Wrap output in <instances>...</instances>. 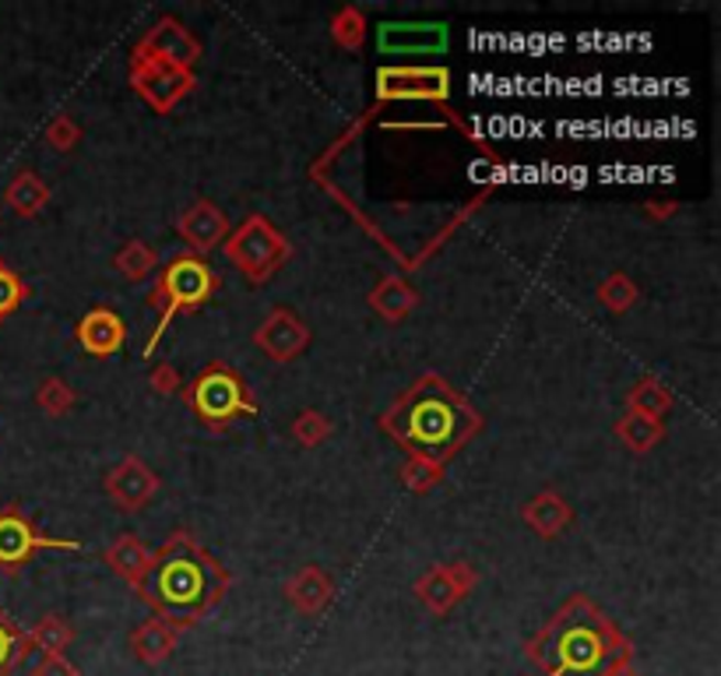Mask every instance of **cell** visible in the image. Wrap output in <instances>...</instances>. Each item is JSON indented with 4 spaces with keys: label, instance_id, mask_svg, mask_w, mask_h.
Wrapping results in <instances>:
<instances>
[{
    "label": "cell",
    "instance_id": "cell-34",
    "mask_svg": "<svg viewBox=\"0 0 721 676\" xmlns=\"http://www.w3.org/2000/svg\"><path fill=\"white\" fill-rule=\"evenodd\" d=\"M46 141H50V145L57 149V152H70V149H75L78 141H81V128H78V123L70 120V117L61 113V117H53V120L46 123Z\"/></svg>",
    "mask_w": 721,
    "mask_h": 676
},
{
    "label": "cell",
    "instance_id": "cell-10",
    "mask_svg": "<svg viewBox=\"0 0 721 676\" xmlns=\"http://www.w3.org/2000/svg\"><path fill=\"white\" fill-rule=\"evenodd\" d=\"M134 53H144V57H155V61H166L176 67H194V61L201 57V43L190 29H184L176 18H159V22L141 35Z\"/></svg>",
    "mask_w": 721,
    "mask_h": 676
},
{
    "label": "cell",
    "instance_id": "cell-37",
    "mask_svg": "<svg viewBox=\"0 0 721 676\" xmlns=\"http://www.w3.org/2000/svg\"><path fill=\"white\" fill-rule=\"evenodd\" d=\"M605 676H637V669L630 666V659H620L616 666H609V673Z\"/></svg>",
    "mask_w": 721,
    "mask_h": 676
},
{
    "label": "cell",
    "instance_id": "cell-36",
    "mask_svg": "<svg viewBox=\"0 0 721 676\" xmlns=\"http://www.w3.org/2000/svg\"><path fill=\"white\" fill-rule=\"evenodd\" d=\"M32 676H78V669L64 655H43V663L32 669Z\"/></svg>",
    "mask_w": 721,
    "mask_h": 676
},
{
    "label": "cell",
    "instance_id": "cell-16",
    "mask_svg": "<svg viewBox=\"0 0 721 676\" xmlns=\"http://www.w3.org/2000/svg\"><path fill=\"white\" fill-rule=\"evenodd\" d=\"M416 304H419V296H416V290L408 286L405 279H398V275H387V279H381L373 286V293H370V307L384 317V321H391V325H398V321H405V317L416 310Z\"/></svg>",
    "mask_w": 721,
    "mask_h": 676
},
{
    "label": "cell",
    "instance_id": "cell-22",
    "mask_svg": "<svg viewBox=\"0 0 721 676\" xmlns=\"http://www.w3.org/2000/svg\"><path fill=\"white\" fill-rule=\"evenodd\" d=\"M616 437L626 444L630 451L644 455V451H652L655 444L665 437V426H662V419L641 416V413H626V416L616 423Z\"/></svg>",
    "mask_w": 721,
    "mask_h": 676
},
{
    "label": "cell",
    "instance_id": "cell-26",
    "mask_svg": "<svg viewBox=\"0 0 721 676\" xmlns=\"http://www.w3.org/2000/svg\"><path fill=\"white\" fill-rule=\"evenodd\" d=\"M29 634L14 624V620L0 610V676H11V669L25 659L29 652Z\"/></svg>",
    "mask_w": 721,
    "mask_h": 676
},
{
    "label": "cell",
    "instance_id": "cell-28",
    "mask_svg": "<svg viewBox=\"0 0 721 676\" xmlns=\"http://www.w3.org/2000/svg\"><path fill=\"white\" fill-rule=\"evenodd\" d=\"M637 296H641L637 282H630V275H623V272H612L599 286V304L612 314H626L637 304Z\"/></svg>",
    "mask_w": 721,
    "mask_h": 676
},
{
    "label": "cell",
    "instance_id": "cell-1",
    "mask_svg": "<svg viewBox=\"0 0 721 676\" xmlns=\"http://www.w3.org/2000/svg\"><path fill=\"white\" fill-rule=\"evenodd\" d=\"M134 589L166 624L190 628L222 602L229 575L194 536L173 532V539L152 554V564L144 567Z\"/></svg>",
    "mask_w": 721,
    "mask_h": 676
},
{
    "label": "cell",
    "instance_id": "cell-21",
    "mask_svg": "<svg viewBox=\"0 0 721 676\" xmlns=\"http://www.w3.org/2000/svg\"><path fill=\"white\" fill-rule=\"evenodd\" d=\"M8 205L18 211V216H25V219H32V216H40V211L46 208V201H50V187L35 176L32 170H22L14 176V181L8 184Z\"/></svg>",
    "mask_w": 721,
    "mask_h": 676
},
{
    "label": "cell",
    "instance_id": "cell-25",
    "mask_svg": "<svg viewBox=\"0 0 721 676\" xmlns=\"http://www.w3.org/2000/svg\"><path fill=\"white\" fill-rule=\"evenodd\" d=\"M75 642V631L64 617H43L40 624L29 631V645L40 648L43 655H64V648Z\"/></svg>",
    "mask_w": 721,
    "mask_h": 676
},
{
    "label": "cell",
    "instance_id": "cell-3",
    "mask_svg": "<svg viewBox=\"0 0 721 676\" xmlns=\"http://www.w3.org/2000/svg\"><path fill=\"white\" fill-rule=\"evenodd\" d=\"M528 655L549 676H605L609 666L630 659V642H623L602 610H594L585 596H573L535 634Z\"/></svg>",
    "mask_w": 721,
    "mask_h": 676
},
{
    "label": "cell",
    "instance_id": "cell-19",
    "mask_svg": "<svg viewBox=\"0 0 721 676\" xmlns=\"http://www.w3.org/2000/svg\"><path fill=\"white\" fill-rule=\"evenodd\" d=\"M131 648L141 663H162V659H170V652L176 648V628L166 624L162 617L155 620H144V624L134 631L131 637Z\"/></svg>",
    "mask_w": 721,
    "mask_h": 676
},
{
    "label": "cell",
    "instance_id": "cell-15",
    "mask_svg": "<svg viewBox=\"0 0 721 676\" xmlns=\"http://www.w3.org/2000/svg\"><path fill=\"white\" fill-rule=\"evenodd\" d=\"M75 335H78V342H81V349L88 356H99V360H106V356H113L123 346L128 328H123V321L110 307H96V310H88L81 317Z\"/></svg>",
    "mask_w": 721,
    "mask_h": 676
},
{
    "label": "cell",
    "instance_id": "cell-30",
    "mask_svg": "<svg viewBox=\"0 0 721 676\" xmlns=\"http://www.w3.org/2000/svg\"><path fill=\"white\" fill-rule=\"evenodd\" d=\"M402 479H405V487H408V490L426 493V490H433V487H437L440 479H444V466H440V461H429V458L408 455L405 469H402Z\"/></svg>",
    "mask_w": 721,
    "mask_h": 676
},
{
    "label": "cell",
    "instance_id": "cell-12",
    "mask_svg": "<svg viewBox=\"0 0 721 676\" xmlns=\"http://www.w3.org/2000/svg\"><path fill=\"white\" fill-rule=\"evenodd\" d=\"M254 342L258 349L267 356V360H275V363H293L296 356L310 346V331H306V325L299 321V317L293 310H272L264 317V325L254 331Z\"/></svg>",
    "mask_w": 721,
    "mask_h": 676
},
{
    "label": "cell",
    "instance_id": "cell-33",
    "mask_svg": "<svg viewBox=\"0 0 721 676\" xmlns=\"http://www.w3.org/2000/svg\"><path fill=\"white\" fill-rule=\"evenodd\" d=\"M293 437L299 444H306V448H317L324 437H331V423L324 419L317 408H306V413H299L293 419Z\"/></svg>",
    "mask_w": 721,
    "mask_h": 676
},
{
    "label": "cell",
    "instance_id": "cell-18",
    "mask_svg": "<svg viewBox=\"0 0 721 676\" xmlns=\"http://www.w3.org/2000/svg\"><path fill=\"white\" fill-rule=\"evenodd\" d=\"M570 519H573L570 504L564 501L560 493H553V490L538 493L535 501H528V508H525V522H528L543 539L560 536V532L570 525Z\"/></svg>",
    "mask_w": 721,
    "mask_h": 676
},
{
    "label": "cell",
    "instance_id": "cell-23",
    "mask_svg": "<svg viewBox=\"0 0 721 676\" xmlns=\"http://www.w3.org/2000/svg\"><path fill=\"white\" fill-rule=\"evenodd\" d=\"M626 405H630L626 413H641V416L662 419L673 408V391L665 388L662 381H655V378H644L634 391H630Z\"/></svg>",
    "mask_w": 721,
    "mask_h": 676
},
{
    "label": "cell",
    "instance_id": "cell-7",
    "mask_svg": "<svg viewBox=\"0 0 721 676\" xmlns=\"http://www.w3.org/2000/svg\"><path fill=\"white\" fill-rule=\"evenodd\" d=\"M40 549H75L78 554L81 546L75 539L46 536V532L35 525L18 504L0 508V571L18 575L35 554H40Z\"/></svg>",
    "mask_w": 721,
    "mask_h": 676
},
{
    "label": "cell",
    "instance_id": "cell-17",
    "mask_svg": "<svg viewBox=\"0 0 721 676\" xmlns=\"http://www.w3.org/2000/svg\"><path fill=\"white\" fill-rule=\"evenodd\" d=\"M285 592H288V602H293L299 613H320L331 602L335 581L324 575L320 567H303V571L285 585Z\"/></svg>",
    "mask_w": 721,
    "mask_h": 676
},
{
    "label": "cell",
    "instance_id": "cell-5",
    "mask_svg": "<svg viewBox=\"0 0 721 676\" xmlns=\"http://www.w3.org/2000/svg\"><path fill=\"white\" fill-rule=\"evenodd\" d=\"M184 402L194 408L197 419L211 426V430H226L232 419L258 413V402L250 395V388L243 384L240 373L226 363H211L197 373L194 384L187 388Z\"/></svg>",
    "mask_w": 721,
    "mask_h": 676
},
{
    "label": "cell",
    "instance_id": "cell-20",
    "mask_svg": "<svg viewBox=\"0 0 721 676\" xmlns=\"http://www.w3.org/2000/svg\"><path fill=\"white\" fill-rule=\"evenodd\" d=\"M106 564L113 567V571L120 578H128L131 585L144 575V567L152 564V554H149V546H144L138 536H131V532H123V536L106 549Z\"/></svg>",
    "mask_w": 721,
    "mask_h": 676
},
{
    "label": "cell",
    "instance_id": "cell-27",
    "mask_svg": "<svg viewBox=\"0 0 721 676\" xmlns=\"http://www.w3.org/2000/svg\"><path fill=\"white\" fill-rule=\"evenodd\" d=\"M155 264H159V258H155V251L144 240H131L123 251L117 254V272L123 275V279H131V282H141V279H149L152 272H155Z\"/></svg>",
    "mask_w": 721,
    "mask_h": 676
},
{
    "label": "cell",
    "instance_id": "cell-32",
    "mask_svg": "<svg viewBox=\"0 0 721 676\" xmlns=\"http://www.w3.org/2000/svg\"><path fill=\"white\" fill-rule=\"evenodd\" d=\"M35 402H40L46 416H67L70 408H75V391H70L61 378H50L40 384V391H35Z\"/></svg>",
    "mask_w": 721,
    "mask_h": 676
},
{
    "label": "cell",
    "instance_id": "cell-6",
    "mask_svg": "<svg viewBox=\"0 0 721 676\" xmlns=\"http://www.w3.org/2000/svg\"><path fill=\"white\" fill-rule=\"evenodd\" d=\"M226 258L237 264L254 286H261V282L272 279L288 261V240L264 216H250L243 226H237L226 237Z\"/></svg>",
    "mask_w": 721,
    "mask_h": 676
},
{
    "label": "cell",
    "instance_id": "cell-35",
    "mask_svg": "<svg viewBox=\"0 0 721 676\" xmlns=\"http://www.w3.org/2000/svg\"><path fill=\"white\" fill-rule=\"evenodd\" d=\"M149 384H152V391H159V395H173V391L179 388V373H176L170 363H159V367L152 370Z\"/></svg>",
    "mask_w": 721,
    "mask_h": 676
},
{
    "label": "cell",
    "instance_id": "cell-13",
    "mask_svg": "<svg viewBox=\"0 0 721 676\" xmlns=\"http://www.w3.org/2000/svg\"><path fill=\"white\" fill-rule=\"evenodd\" d=\"M106 493L120 504V511H141L159 493V476L131 455L106 476Z\"/></svg>",
    "mask_w": 721,
    "mask_h": 676
},
{
    "label": "cell",
    "instance_id": "cell-8",
    "mask_svg": "<svg viewBox=\"0 0 721 676\" xmlns=\"http://www.w3.org/2000/svg\"><path fill=\"white\" fill-rule=\"evenodd\" d=\"M131 85L155 113H170L194 88V70L144 57V53H131Z\"/></svg>",
    "mask_w": 721,
    "mask_h": 676
},
{
    "label": "cell",
    "instance_id": "cell-4",
    "mask_svg": "<svg viewBox=\"0 0 721 676\" xmlns=\"http://www.w3.org/2000/svg\"><path fill=\"white\" fill-rule=\"evenodd\" d=\"M215 293H219V275L208 269L205 258H197V254H179V258H173V261L166 264V272L159 275L152 296H149V304L159 307L162 317H159V325H155V331H152V338H149V346H144V356L155 352L159 338L166 335V328H170V321H173L176 314L205 307Z\"/></svg>",
    "mask_w": 721,
    "mask_h": 676
},
{
    "label": "cell",
    "instance_id": "cell-24",
    "mask_svg": "<svg viewBox=\"0 0 721 676\" xmlns=\"http://www.w3.org/2000/svg\"><path fill=\"white\" fill-rule=\"evenodd\" d=\"M416 592H419V599L426 602L433 613H447V610L461 599L455 578L447 575V567H433L426 578H419Z\"/></svg>",
    "mask_w": 721,
    "mask_h": 676
},
{
    "label": "cell",
    "instance_id": "cell-2",
    "mask_svg": "<svg viewBox=\"0 0 721 676\" xmlns=\"http://www.w3.org/2000/svg\"><path fill=\"white\" fill-rule=\"evenodd\" d=\"M381 426L408 455L444 466L482 430V416L440 373H423L381 416Z\"/></svg>",
    "mask_w": 721,
    "mask_h": 676
},
{
    "label": "cell",
    "instance_id": "cell-31",
    "mask_svg": "<svg viewBox=\"0 0 721 676\" xmlns=\"http://www.w3.org/2000/svg\"><path fill=\"white\" fill-rule=\"evenodd\" d=\"M25 299H29V286L22 282V275H18L11 264L0 261V321H8Z\"/></svg>",
    "mask_w": 721,
    "mask_h": 676
},
{
    "label": "cell",
    "instance_id": "cell-9",
    "mask_svg": "<svg viewBox=\"0 0 721 676\" xmlns=\"http://www.w3.org/2000/svg\"><path fill=\"white\" fill-rule=\"evenodd\" d=\"M376 96L381 99H447V67H381L376 70Z\"/></svg>",
    "mask_w": 721,
    "mask_h": 676
},
{
    "label": "cell",
    "instance_id": "cell-14",
    "mask_svg": "<svg viewBox=\"0 0 721 676\" xmlns=\"http://www.w3.org/2000/svg\"><path fill=\"white\" fill-rule=\"evenodd\" d=\"M176 233L194 247L197 258H201V254L215 251L219 243H226L232 226H229L222 208H215L211 201H194L184 216L176 219Z\"/></svg>",
    "mask_w": 721,
    "mask_h": 676
},
{
    "label": "cell",
    "instance_id": "cell-11",
    "mask_svg": "<svg viewBox=\"0 0 721 676\" xmlns=\"http://www.w3.org/2000/svg\"><path fill=\"white\" fill-rule=\"evenodd\" d=\"M376 46L387 57H419V53L447 50V25L437 22H387L376 29Z\"/></svg>",
    "mask_w": 721,
    "mask_h": 676
},
{
    "label": "cell",
    "instance_id": "cell-29",
    "mask_svg": "<svg viewBox=\"0 0 721 676\" xmlns=\"http://www.w3.org/2000/svg\"><path fill=\"white\" fill-rule=\"evenodd\" d=\"M331 35L341 50H359L367 40V18L363 11L356 8H341L335 18H331Z\"/></svg>",
    "mask_w": 721,
    "mask_h": 676
}]
</instances>
